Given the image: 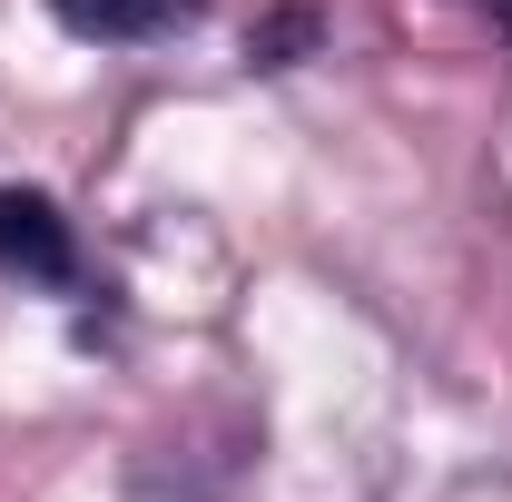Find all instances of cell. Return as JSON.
I'll use <instances>...</instances> for the list:
<instances>
[{"instance_id":"cell-4","label":"cell","mask_w":512,"mask_h":502,"mask_svg":"<svg viewBox=\"0 0 512 502\" xmlns=\"http://www.w3.org/2000/svg\"><path fill=\"white\" fill-rule=\"evenodd\" d=\"M473 10H483V20H493V30L512 40V0H473Z\"/></svg>"},{"instance_id":"cell-2","label":"cell","mask_w":512,"mask_h":502,"mask_svg":"<svg viewBox=\"0 0 512 502\" xmlns=\"http://www.w3.org/2000/svg\"><path fill=\"white\" fill-rule=\"evenodd\" d=\"M69 40H99V50H148V40H178L207 20V0H50Z\"/></svg>"},{"instance_id":"cell-3","label":"cell","mask_w":512,"mask_h":502,"mask_svg":"<svg viewBox=\"0 0 512 502\" xmlns=\"http://www.w3.org/2000/svg\"><path fill=\"white\" fill-rule=\"evenodd\" d=\"M316 40H325L316 0H276V10L247 30V69H296V60H316Z\"/></svg>"},{"instance_id":"cell-1","label":"cell","mask_w":512,"mask_h":502,"mask_svg":"<svg viewBox=\"0 0 512 502\" xmlns=\"http://www.w3.org/2000/svg\"><path fill=\"white\" fill-rule=\"evenodd\" d=\"M0 276L20 286H79V227L50 188H0Z\"/></svg>"}]
</instances>
